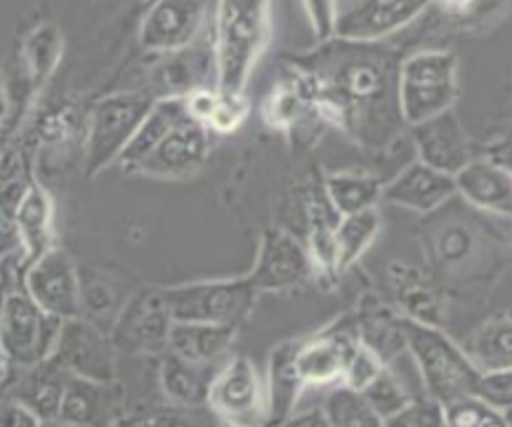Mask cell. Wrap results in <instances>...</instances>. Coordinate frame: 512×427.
<instances>
[{"instance_id":"1","label":"cell","mask_w":512,"mask_h":427,"mask_svg":"<svg viewBox=\"0 0 512 427\" xmlns=\"http://www.w3.org/2000/svg\"><path fill=\"white\" fill-rule=\"evenodd\" d=\"M402 52L383 41L328 38L291 57V74L324 121L369 149H385L406 126L399 104Z\"/></svg>"},{"instance_id":"2","label":"cell","mask_w":512,"mask_h":427,"mask_svg":"<svg viewBox=\"0 0 512 427\" xmlns=\"http://www.w3.org/2000/svg\"><path fill=\"white\" fill-rule=\"evenodd\" d=\"M272 0H220L215 71L218 90L244 93L248 78L269 43Z\"/></svg>"},{"instance_id":"3","label":"cell","mask_w":512,"mask_h":427,"mask_svg":"<svg viewBox=\"0 0 512 427\" xmlns=\"http://www.w3.org/2000/svg\"><path fill=\"white\" fill-rule=\"evenodd\" d=\"M402 331L406 350L416 359L428 397L446 404L463 394L479 392L482 371L468 357V352L449 340V335H444L437 326L411 317H402Z\"/></svg>"},{"instance_id":"4","label":"cell","mask_w":512,"mask_h":427,"mask_svg":"<svg viewBox=\"0 0 512 427\" xmlns=\"http://www.w3.org/2000/svg\"><path fill=\"white\" fill-rule=\"evenodd\" d=\"M458 102V59L449 50H423L404 57L399 104L406 126L435 118Z\"/></svg>"},{"instance_id":"5","label":"cell","mask_w":512,"mask_h":427,"mask_svg":"<svg viewBox=\"0 0 512 427\" xmlns=\"http://www.w3.org/2000/svg\"><path fill=\"white\" fill-rule=\"evenodd\" d=\"M173 321L239 326L251 314L258 288L251 277L161 288Z\"/></svg>"},{"instance_id":"6","label":"cell","mask_w":512,"mask_h":427,"mask_svg":"<svg viewBox=\"0 0 512 427\" xmlns=\"http://www.w3.org/2000/svg\"><path fill=\"white\" fill-rule=\"evenodd\" d=\"M154 93L133 90V93H116L97 102L93 123L88 137V173L95 175L111 163H118L123 149L133 140L137 128L154 107Z\"/></svg>"},{"instance_id":"7","label":"cell","mask_w":512,"mask_h":427,"mask_svg":"<svg viewBox=\"0 0 512 427\" xmlns=\"http://www.w3.org/2000/svg\"><path fill=\"white\" fill-rule=\"evenodd\" d=\"M64 321L43 312L29 293L8 295L3 307V324H0V345L3 352L17 364L34 366L48 359L55 350L59 328Z\"/></svg>"},{"instance_id":"8","label":"cell","mask_w":512,"mask_h":427,"mask_svg":"<svg viewBox=\"0 0 512 427\" xmlns=\"http://www.w3.org/2000/svg\"><path fill=\"white\" fill-rule=\"evenodd\" d=\"M208 406L232 425L267 423V392L246 357H232L208 387Z\"/></svg>"},{"instance_id":"9","label":"cell","mask_w":512,"mask_h":427,"mask_svg":"<svg viewBox=\"0 0 512 427\" xmlns=\"http://www.w3.org/2000/svg\"><path fill=\"white\" fill-rule=\"evenodd\" d=\"M361 345L357 314H345L312 338L300 340L298 366L307 385H328L345 376L347 361Z\"/></svg>"},{"instance_id":"10","label":"cell","mask_w":512,"mask_h":427,"mask_svg":"<svg viewBox=\"0 0 512 427\" xmlns=\"http://www.w3.org/2000/svg\"><path fill=\"white\" fill-rule=\"evenodd\" d=\"M26 293L29 298L62 321L74 319L81 312V284L74 262L64 251H45L26 272Z\"/></svg>"},{"instance_id":"11","label":"cell","mask_w":512,"mask_h":427,"mask_svg":"<svg viewBox=\"0 0 512 427\" xmlns=\"http://www.w3.org/2000/svg\"><path fill=\"white\" fill-rule=\"evenodd\" d=\"M52 359L71 376L114 383L116 380V352L100 331L81 319H67L59 328Z\"/></svg>"},{"instance_id":"12","label":"cell","mask_w":512,"mask_h":427,"mask_svg":"<svg viewBox=\"0 0 512 427\" xmlns=\"http://www.w3.org/2000/svg\"><path fill=\"white\" fill-rule=\"evenodd\" d=\"M432 0H354L338 12L336 36L350 41H383L399 34L413 19L430 10Z\"/></svg>"},{"instance_id":"13","label":"cell","mask_w":512,"mask_h":427,"mask_svg":"<svg viewBox=\"0 0 512 427\" xmlns=\"http://www.w3.org/2000/svg\"><path fill=\"white\" fill-rule=\"evenodd\" d=\"M206 0H154L140 24V45L149 52H182L199 34Z\"/></svg>"},{"instance_id":"14","label":"cell","mask_w":512,"mask_h":427,"mask_svg":"<svg viewBox=\"0 0 512 427\" xmlns=\"http://www.w3.org/2000/svg\"><path fill=\"white\" fill-rule=\"evenodd\" d=\"M312 255L300 241L286 232L262 234L260 253L253 272L248 274L258 291H286L312 277Z\"/></svg>"},{"instance_id":"15","label":"cell","mask_w":512,"mask_h":427,"mask_svg":"<svg viewBox=\"0 0 512 427\" xmlns=\"http://www.w3.org/2000/svg\"><path fill=\"white\" fill-rule=\"evenodd\" d=\"M170 317L163 291H147L135 298L114 328V347L135 354H156L168 347Z\"/></svg>"},{"instance_id":"16","label":"cell","mask_w":512,"mask_h":427,"mask_svg":"<svg viewBox=\"0 0 512 427\" xmlns=\"http://www.w3.org/2000/svg\"><path fill=\"white\" fill-rule=\"evenodd\" d=\"M210 149L208 128L201 121L187 118L163 137L152 154L144 159L135 173L152 177H180L201 168Z\"/></svg>"},{"instance_id":"17","label":"cell","mask_w":512,"mask_h":427,"mask_svg":"<svg viewBox=\"0 0 512 427\" xmlns=\"http://www.w3.org/2000/svg\"><path fill=\"white\" fill-rule=\"evenodd\" d=\"M418 159L442 173L456 175L472 161L468 140L454 111H444L428 121L411 126Z\"/></svg>"},{"instance_id":"18","label":"cell","mask_w":512,"mask_h":427,"mask_svg":"<svg viewBox=\"0 0 512 427\" xmlns=\"http://www.w3.org/2000/svg\"><path fill=\"white\" fill-rule=\"evenodd\" d=\"M456 192V175L416 161L406 166L390 185L383 187V199L392 206H402L416 213H432L444 206Z\"/></svg>"},{"instance_id":"19","label":"cell","mask_w":512,"mask_h":427,"mask_svg":"<svg viewBox=\"0 0 512 427\" xmlns=\"http://www.w3.org/2000/svg\"><path fill=\"white\" fill-rule=\"evenodd\" d=\"M300 340H286L269 354L267 366V423L286 425L295 413V404L305 392V378L298 366Z\"/></svg>"},{"instance_id":"20","label":"cell","mask_w":512,"mask_h":427,"mask_svg":"<svg viewBox=\"0 0 512 427\" xmlns=\"http://www.w3.org/2000/svg\"><path fill=\"white\" fill-rule=\"evenodd\" d=\"M456 192L475 208L512 215V170L494 161H470L456 173Z\"/></svg>"},{"instance_id":"21","label":"cell","mask_w":512,"mask_h":427,"mask_svg":"<svg viewBox=\"0 0 512 427\" xmlns=\"http://www.w3.org/2000/svg\"><path fill=\"white\" fill-rule=\"evenodd\" d=\"M187 118H192L187 109V95L163 97V100L154 102L152 111L144 118L142 126L137 128L133 140L128 142L126 149H123L118 166L128 170V173H135V168L159 147L163 137H166L175 126H180L182 121H187Z\"/></svg>"},{"instance_id":"22","label":"cell","mask_w":512,"mask_h":427,"mask_svg":"<svg viewBox=\"0 0 512 427\" xmlns=\"http://www.w3.org/2000/svg\"><path fill=\"white\" fill-rule=\"evenodd\" d=\"M236 326L199 324V321H173L168 338V352L194 361V364H213L232 345Z\"/></svg>"},{"instance_id":"23","label":"cell","mask_w":512,"mask_h":427,"mask_svg":"<svg viewBox=\"0 0 512 427\" xmlns=\"http://www.w3.org/2000/svg\"><path fill=\"white\" fill-rule=\"evenodd\" d=\"M357 326L361 343L376 352L385 364L390 359H395L399 350L406 347L402 317H395V314L387 310L385 305H380L378 300H366L364 305H359Z\"/></svg>"},{"instance_id":"24","label":"cell","mask_w":512,"mask_h":427,"mask_svg":"<svg viewBox=\"0 0 512 427\" xmlns=\"http://www.w3.org/2000/svg\"><path fill=\"white\" fill-rule=\"evenodd\" d=\"M69 373L57 364L55 359H43L36 364V371L29 373L19 387L17 402L29 406L41 420L59 416L64 387H67Z\"/></svg>"},{"instance_id":"25","label":"cell","mask_w":512,"mask_h":427,"mask_svg":"<svg viewBox=\"0 0 512 427\" xmlns=\"http://www.w3.org/2000/svg\"><path fill=\"white\" fill-rule=\"evenodd\" d=\"M482 373L512 369V319H491L463 347Z\"/></svg>"},{"instance_id":"26","label":"cell","mask_w":512,"mask_h":427,"mask_svg":"<svg viewBox=\"0 0 512 427\" xmlns=\"http://www.w3.org/2000/svg\"><path fill=\"white\" fill-rule=\"evenodd\" d=\"M324 192L338 215H352L376 208V203L383 199V182L373 175L336 173L326 177Z\"/></svg>"},{"instance_id":"27","label":"cell","mask_w":512,"mask_h":427,"mask_svg":"<svg viewBox=\"0 0 512 427\" xmlns=\"http://www.w3.org/2000/svg\"><path fill=\"white\" fill-rule=\"evenodd\" d=\"M203 366L206 364H194L168 352L161 366V385L173 402L185 406L208 404V387L213 376H206Z\"/></svg>"},{"instance_id":"28","label":"cell","mask_w":512,"mask_h":427,"mask_svg":"<svg viewBox=\"0 0 512 427\" xmlns=\"http://www.w3.org/2000/svg\"><path fill=\"white\" fill-rule=\"evenodd\" d=\"M383 227L380 213L376 208L359 210L352 215H340L336 225V248H338V274L350 269L361 255L371 248Z\"/></svg>"},{"instance_id":"29","label":"cell","mask_w":512,"mask_h":427,"mask_svg":"<svg viewBox=\"0 0 512 427\" xmlns=\"http://www.w3.org/2000/svg\"><path fill=\"white\" fill-rule=\"evenodd\" d=\"M107 385L111 383H97V380L71 376L69 373L57 418L62 420V423L74 425L97 423V420H100V413L109 411Z\"/></svg>"},{"instance_id":"30","label":"cell","mask_w":512,"mask_h":427,"mask_svg":"<svg viewBox=\"0 0 512 427\" xmlns=\"http://www.w3.org/2000/svg\"><path fill=\"white\" fill-rule=\"evenodd\" d=\"M17 229L31 260H38L45 251H50L52 203L43 189L31 187L26 192L17 210Z\"/></svg>"},{"instance_id":"31","label":"cell","mask_w":512,"mask_h":427,"mask_svg":"<svg viewBox=\"0 0 512 427\" xmlns=\"http://www.w3.org/2000/svg\"><path fill=\"white\" fill-rule=\"evenodd\" d=\"M24 62H26V74L31 78L34 88L48 81L52 69L57 67L59 57H62V34H59L57 26L43 24L26 38L24 43Z\"/></svg>"},{"instance_id":"32","label":"cell","mask_w":512,"mask_h":427,"mask_svg":"<svg viewBox=\"0 0 512 427\" xmlns=\"http://www.w3.org/2000/svg\"><path fill=\"white\" fill-rule=\"evenodd\" d=\"M324 409L336 427H380L383 418L373 409L366 394L350 385H340L326 397Z\"/></svg>"},{"instance_id":"33","label":"cell","mask_w":512,"mask_h":427,"mask_svg":"<svg viewBox=\"0 0 512 427\" xmlns=\"http://www.w3.org/2000/svg\"><path fill=\"white\" fill-rule=\"evenodd\" d=\"M444 425L451 427H503L510 425L508 413L498 409L482 394H463L442 404Z\"/></svg>"},{"instance_id":"34","label":"cell","mask_w":512,"mask_h":427,"mask_svg":"<svg viewBox=\"0 0 512 427\" xmlns=\"http://www.w3.org/2000/svg\"><path fill=\"white\" fill-rule=\"evenodd\" d=\"M361 392L366 394V399H369L378 416L383 418V425L411 402V397L406 394L402 383H399L395 373L387 369V366Z\"/></svg>"},{"instance_id":"35","label":"cell","mask_w":512,"mask_h":427,"mask_svg":"<svg viewBox=\"0 0 512 427\" xmlns=\"http://www.w3.org/2000/svg\"><path fill=\"white\" fill-rule=\"evenodd\" d=\"M248 111H251V102H248L246 93H222L215 88L213 111H210L206 126L218 130V133H234L236 128L244 126Z\"/></svg>"},{"instance_id":"36","label":"cell","mask_w":512,"mask_h":427,"mask_svg":"<svg viewBox=\"0 0 512 427\" xmlns=\"http://www.w3.org/2000/svg\"><path fill=\"white\" fill-rule=\"evenodd\" d=\"M503 5L505 0H432L430 8H435L449 22L475 29L477 22L496 15Z\"/></svg>"},{"instance_id":"37","label":"cell","mask_w":512,"mask_h":427,"mask_svg":"<svg viewBox=\"0 0 512 427\" xmlns=\"http://www.w3.org/2000/svg\"><path fill=\"white\" fill-rule=\"evenodd\" d=\"M397 295L402 300L406 314L411 319L425 321V324L437 326V298L428 291V286L420 284L416 277L411 279H395Z\"/></svg>"},{"instance_id":"38","label":"cell","mask_w":512,"mask_h":427,"mask_svg":"<svg viewBox=\"0 0 512 427\" xmlns=\"http://www.w3.org/2000/svg\"><path fill=\"white\" fill-rule=\"evenodd\" d=\"M385 361L378 357L376 352L369 350L364 343L357 347V352L352 354L350 361H347V369L343 376V383L354 387V390H364L366 385L371 383L373 378L378 376L380 371L385 369Z\"/></svg>"},{"instance_id":"39","label":"cell","mask_w":512,"mask_h":427,"mask_svg":"<svg viewBox=\"0 0 512 427\" xmlns=\"http://www.w3.org/2000/svg\"><path fill=\"white\" fill-rule=\"evenodd\" d=\"M385 425L392 427H435L444 425V409L435 399H420V402H411L404 406L397 416H392Z\"/></svg>"},{"instance_id":"40","label":"cell","mask_w":512,"mask_h":427,"mask_svg":"<svg viewBox=\"0 0 512 427\" xmlns=\"http://www.w3.org/2000/svg\"><path fill=\"white\" fill-rule=\"evenodd\" d=\"M303 8L319 43L336 36L338 0H303Z\"/></svg>"},{"instance_id":"41","label":"cell","mask_w":512,"mask_h":427,"mask_svg":"<svg viewBox=\"0 0 512 427\" xmlns=\"http://www.w3.org/2000/svg\"><path fill=\"white\" fill-rule=\"evenodd\" d=\"M477 394H482L487 402L498 406L505 413L512 411V369L482 373Z\"/></svg>"},{"instance_id":"42","label":"cell","mask_w":512,"mask_h":427,"mask_svg":"<svg viewBox=\"0 0 512 427\" xmlns=\"http://www.w3.org/2000/svg\"><path fill=\"white\" fill-rule=\"evenodd\" d=\"M286 425H298V427H326L331 425L326 409H307L305 413H293L286 420Z\"/></svg>"}]
</instances>
